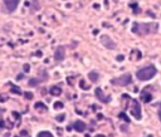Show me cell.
Here are the masks:
<instances>
[{
    "label": "cell",
    "instance_id": "obj_1",
    "mask_svg": "<svg viewBox=\"0 0 161 137\" xmlns=\"http://www.w3.org/2000/svg\"><path fill=\"white\" fill-rule=\"evenodd\" d=\"M132 31L136 34L140 35H145V34H151V33H156L157 31V24L156 23H135L132 27Z\"/></svg>",
    "mask_w": 161,
    "mask_h": 137
},
{
    "label": "cell",
    "instance_id": "obj_2",
    "mask_svg": "<svg viewBox=\"0 0 161 137\" xmlns=\"http://www.w3.org/2000/svg\"><path fill=\"white\" fill-rule=\"evenodd\" d=\"M155 74H156V68L154 66H147L140 70H137L136 77L140 81H148L152 77H155Z\"/></svg>",
    "mask_w": 161,
    "mask_h": 137
},
{
    "label": "cell",
    "instance_id": "obj_3",
    "mask_svg": "<svg viewBox=\"0 0 161 137\" xmlns=\"http://www.w3.org/2000/svg\"><path fill=\"white\" fill-rule=\"evenodd\" d=\"M132 82V77L131 74H123L119 78H113L111 81L112 84H115V86H121V87H125V86H128V84H131Z\"/></svg>",
    "mask_w": 161,
    "mask_h": 137
},
{
    "label": "cell",
    "instance_id": "obj_4",
    "mask_svg": "<svg viewBox=\"0 0 161 137\" xmlns=\"http://www.w3.org/2000/svg\"><path fill=\"white\" fill-rule=\"evenodd\" d=\"M131 114L136 120H141V106L136 99H131Z\"/></svg>",
    "mask_w": 161,
    "mask_h": 137
},
{
    "label": "cell",
    "instance_id": "obj_5",
    "mask_svg": "<svg viewBox=\"0 0 161 137\" xmlns=\"http://www.w3.org/2000/svg\"><path fill=\"white\" fill-rule=\"evenodd\" d=\"M101 43L107 48V49H115L116 48V43L108 37V35H102L101 37Z\"/></svg>",
    "mask_w": 161,
    "mask_h": 137
},
{
    "label": "cell",
    "instance_id": "obj_6",
    "mask_svg": "<svg viewBox=\"0 0 161 137\" xmlns=\"http://www.w3.org/2000/svg\"><path fill=\"white\" fill-rule=\"evenodd\" d=\"M64 58H66V48L64 47H58L54 52V59L56 62H62L64 60Z\"/></svg>",
    "mask_w": 161,
    "mask_h": 137
},
{
    "label": "cell",
    "instance_id": "obj_7",
    "mask_svg": "<svg viewBox=\"0 0 161 137\" xmlns=\"http://www.w3.org/2000/svg\"><path fill=\"white\" fill-rule=\"evenodd\" d=\"M4 4L9 12L13 13L14 10H16V8L19 5V0H4Z\"/></svg>",
    "mask_w": 161,
    "mask_h": 137
},
{
    "label": "cell",
    "instance_id": "obj_8",
    "mask_svg": "<svg viewBox=\"0 0 161 137\" xmlns=\"http://www.w3.org/2000/svg\"><path fill=\"white\" fill-rule=\"evenodd\" d=\"M96 97H97L100 101H102L103 103H108L111 101V96H104L103 91L101 88H96Z\"/></svg>",
    "mask_w": 161,
    "mask_h": 137
},
{
    "label": "cell",
    "instance_id": "obj_9",
    "mask_svg": "<svg viewBox=\"0 0 161 137\" xmlns=\"http://www.w3.org/2000/svg\"><path fill=\"white\" fill-rule=\"evenodd\" d=\"M73 128L77 132H83L86 130V123L83 121H76L73 123Z\"/></svg>",
    "mask_w": 161,
    "mask_h": 137
},
{
    "label": "cell",
    "instance_id": "obj_10",
    "mask_svg": "<svg viewBox=\"0 0 161 137\" xmlns=\"http://www.w3.org/2000/svg\"><path fill=\"white\" fill-rule=\"evenodd\" d=\"M49 93L52 94V96H60L62 94V88L60 87H58V86H53V87H50V89H49Z\"/></svg>",
    "mask_w": 161,
    "mask_h": 137
},
{
    "label": "cell",
    "instance_id": "obj_11",
    "mask_svg": "<svg viewBox=\"0 0 161 137\" xmlns=\"http://www.w3.org/2000/svg\"><path fill=\"white\" fill-rule=\"evenodd\" d=\"M88 78H90V81H91V82L96 83V82L98 81V78H100V74H98L97 72H94V70H92V72L90 73V74H88Z\"/></svg>",
    "mask_w": 161,
    "mask_h": 137
},
{
    "label": "cell",
    "instance_id": "obj_12",
    "mask_svg": "<svg viewBox=\"0 0 161 137\" xmlns=\"http://www.w3.org/2000/svg\"><path fill=\"white\" fill-rule=\"evenodd\" d=\"M141 98L144 99V102H150V101H151L152 99V96H151V94H150L148 92H146V89L141 93Z\"/></svg>",
    "mask_w": 161,
    "mask_h": 137
},
{
    "label": "cell",
    "instance_id": "obj_13",
    "mask_svg": "<svg viewBox=\"0 0 161 137\" xmlns=\"http://www.w3.org/2000/svg\"><path fill=\"white\" fill-rule=\"evenodd\" d=\"M40 82H42V79H38V78H31V79H29L28 84H29L30 87H37Z\"/></svg>",
    "mask_w": 161,
    "mask_h": 137
},
{
    "label": "cell",
    "instance_id": "obj_14",
    "mask_svg": "<svg viewBox=\"0 0 161 137\" xmlns=\"http://www.w3.org/2000/svg\"><path fill=\"white\" fill-rule=\"evenodd\" d=\"M38 137H54L50 132H48V131H42L39 135H38Z\"/></svg>",
    "mask_w": 161,
    "mask_h": 137
},
{
    "label": "cell",
    "instance_id": "obj_15",
    "mask_svg": "<svg viewBox=\"0 0 161 137\" xmlns=\"http://www.w3.org/2000/svg\"><path fill=\"white\" fill-rule=\"evenodd\" d=\"M37 110H42V111H47V107L43 104L42 102H38V103H35V106H34Z\"/></svg>",
    "mask_w": 161,
    "mask_h": 137
},
{
    "label": "cell",
    "instance_id": "obj_16",
    "mask_svg": "<svg viewBox=\"0 0 161 137\" xmlns=\"http://www.w3.org/2000/svg\"><path fill=\"white\" fill-rule=\"evenodd\" d=\"M120 118H122V120H123L126 123H128V122H130V118H128V117H127V116H126L123 112H121V113H120Z\"/></svg>",
    "mask_w": 161,
    "mask_h": 137
},
{
    "label": "cell",
    "instance_id": "obj_17",
    "mask_svg": "<svg viewBox=\"0 0 161 137\" xmlns=\"http://www.w3.org/2000/svg\"><path fill=\"white\" fill-rule=\"evenodd\" d=\"M12 92L15 93V94H21V91L18 87H15V86H12Z\"/></svg>",
    "mask_w": 161,
    "mask_h": 137
},
{
    "label": "cell",
    "instance_id": "obj_18",
    "mask_svg": "<svg viewBox=\"0 0 161 137\" xmlns=\"http://www.w3.org/2000/svg\"><path fill=\"white\" fill-rule=\"evenodd\" d=\"M54 108H56V110L63 108V103H62V102H56V103H54Z\"/></svg>",
    "mask_w": 161,
    "mask_h": 137
},
{
    "label": "cell",
    "instance_id": "obj_19",
    "mask_svg": "<svg viewBox=\"0 0 161 137\" xmlns=\"http://www.w3.org/2000/svg\"><path fill=\"white\" fill-rule=\"evenodd\" d=\"M24 96H25L27 99H31V98H33V93H31V92H27V93H24Z\"/></svg>",
    "mask_w": 161,
    "mask_h": 137
},
{
    "label": "cell",
    "instance_id": "obj_20",
    "mask_svg": "<svg viewBox=\"0 0 161 137\" xmlns=\"http://www.w3.org/2000/svg\"><path fill=\"white\" fill-rule=\"evenodd\" d=\"M23 69H24V72L27 73V72H29V69H30V66L28 64V63H27V64H24V67H23Z\"/></svg>",
    "mask_w": 161,
    "mask_h": 137
},
{
    "label": "cell",
    "instance_id": "obj_21",
    "mask_svg": "<svg viewBox=\"0 0 161 137\" xmlns=\"http://www.w3.org/2000/svg\"><path fill=\"white\" fill-rule=\"evenodd\" d=\"M64 117H66V116H64V114H62V116H57V120H58L59 122H63Z\"/></svg>",
    "mask_w": 161,
    "mask_h": 137
},
{
    "label": "cell",
    "instance_id": "obj_22",
    "mask_svg": "<svg viewBox=\"0 0 161 137\" xmlns=\"http://www.w3.org/2000/svg\"><path fill=\"white\" fill-rule=\"evenodd\" d=\"M125 59V57L123 56H119V57H117V60H119V62H122Z\"/></svg>",
    "mask_w": 161,
    "mask_h": 137
},
{
    "label": "cell",
    "instance_id": "obj_23",
    "mask_svg": "<svg viewBox=\"0 0 161 137\" xmlns=\"http://www.w3.org/2000/svg\"><path fill=\"white\" fill-rule=\"evenodd\" d=\"M121 130H123V131L126 132V131H127V127H126V126H121Z\"/></svg>",
    "mask_w": 161,
    "mask_h": 137
},
{
    "label": "cell",
    "instance_id": "obj_24",
    "mask_svg": "<svg viewBox=\"0 0 161 137\" xmlns=\"http://www.w3.org/2000/svg\"><path fill=\"white\" fill-rule=\"evenodd\" d=\"M94 137H104L103 135H97V136H94Z\"/></svg>",
    "mask_w": 161,
    "mask_h": 137
},
{
    "label": "cell",
    "instance_id": "obj_25",
    "mask_svg": "<svg viewBox=\"0 0 161 137\" xmlns=\"http://www.w3.org/2000/svg\"><path fill=\"white\" fill-rule=\"evenodd\" d=\"M159 116H160V118H161V111H160V112H159Z\"/></svg>",
    "mask_w": 161,
    "mask_h": 137
},
{
    "label": "cell",
    "instance_id": "obj_26",
    "mask_svg": "<svg viewBox=\"0 0 161 137\" xmlns=\"http://www.w3.org/2000/svg\"><path fill=\"white\" fill-rule=\"evenodd\" d=\"M150 137H151V136H150Z\"/></svg>",
    "mask_w": 161,
    "mask_h": 137
},
{
    "label": "cell",
    "instance_id": "obj_27",
    "mask_svg": "<svg viewBox=\"0 0 161 137\" xmlns=\"http://www.w3.org/2000/svg\"><path fill=\"white\" fill-rule=\"evenodd\" d=\"M160 106H161V104H160Z\"/></svg>",
    "mask_w": 161,
    "mask_h": 137
}]
</instances>
